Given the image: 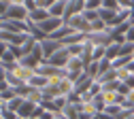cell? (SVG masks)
I'll return each instance as SVG.
<instances>
[{
  "instance_id": "obj_1",
  "label": "cell",
  "mask_w": 134,
  "mask_h": 119,
  "mask_svg": "<svg viewBox=\"0 0 134 119\" xmlns=\"http://www.w3.org/2000/svg\"><path fill=\"white\" fill-rule=\"evenodd\" d=\"M0 19H15V21H28L30 19V11L24 7V4H11L2 15Z\"/></svg>"
},
{
  "instance_id": "obj_2",
  "label": "cell",
  "mask_w": 134,
  "mask_h": 119,
  "mask_svg": "<svg viewBox=\"0 0 134 119\" xmlns=\"http://www.w3.org/2000/svg\"><path fill=\"white\" fill-rule=\"evenodd\" d=\"M64 68H66V72H68V77H70L72 81H77L83 72H85V68H87V66H85V62H83L81 58L70 55V60L66 62V66H64Z\"/></svg>"
},
{
  "instance_id": "obj_3",
  "label": "cell",
  "mask_w": 134,
  "mask_h": 119,
  "mask_svg": "<svg viewBox=\"0 0 134 119\" xmlns=\"http://www.w3.org/2000/svg\"><path fill=\"white\" fill-rule=\"evenodd\" d=\"M0 28H2L4 32H15V34H30V21L0 19Z\"/></svg>"
},
{
  "instance_id": "obj_4",
  "label": "cell",
  "mask_w": 134,
  "mask_h": 119,
  "mask_svg": "<svg viewBox=\"0 0 134 119\" xmlns=\"http://www.w3.org/2000/svg\"><path fill=\"white\" fill-rule=\"evenodd\" d=\"M64 24L68 26L72 32H81V34H90L92 32V24L83 15H75V17H70V19H66Z\"/></svg>"
},
{
  "instance_id": "obj_5",
  "label": "cell",
  "mask_w": 134,
  "mask_h": 119,
  "mask_svg": "<svg viewBox=\"0 0 134 119\" xmlns=\"http://www.w3.org/2000/svg\"><path fill=\"white\" fill-rule=\"evenodd\" d=\"M87 41L96 47H109L113 45V36H111V30H102V32H90L87 34Z\"/></svg>"
},
{
  "instance_id": "obj_6",
  "label": "cell",
  "mask_w": 134,
  "mask_h": 119,
  "mask_svg": "<svg viewBox=\"0 0 134 119\" xmlns=\"http://www.w3.org/2000/svg\"><path fill=\"white\" fill-rule=\"evenodd\" d=\"M85 13V0H68L66 4V15H64V21L70 19L75 15H83Z\"/></svg>"
},
{
  "instance_id": "obj_7",
  "label": "cell",
  "mask_w": 134,
  "mask_h": 119,
  "mask_svg": "<svg viewBox=\"0 0 134 119\" xmlns=\"http://www.w3.org/2000/svg\"><path fill=\"white\" fill-rule=\"evenodd\" d=\"M41 47H43L45 60H49L53 53H58L60 49H64V43H62V41H55V38H45V41L41 43Z\"/></svg>"
},
{
  "instance_id": "obj_8",
  "label": "cell",
  "mask_w": 134,
  "mask_h": 119,
  "mask_svg": "<svg viewBox=\"0 0 134 119\" xmlns=\"http://www.w3.org/2000/svg\"><path fill=\"white\" fill-rule=\"evenodd\" d=\"M30 38V34H15V32H0V41L2 43H9V45H17V47H21L26 41Z\"/></svg>"
},
{
  "instance_id": "obj_9",
  "label": "cell",
  "mask_w": 134,
  "mask_h": 119,
  "mask_svg": "<svg viewBox=\"0 0 134 119\" xmlns=\"http://www.w3.org/2000/svg\"><path fill=\"white\" fill-rule=\"evenodd\" d=\"M36 26H38L45 34L51 36L55 30H60V28L64 26V19H60V17H49V19H45V21H41V24H36Z\"/></svg>"
},
{
  "instance_id": "obj_10",
  "label": "cell",
  "mask_w": 134,
  "mask_h": 119,
  "mask_svg": "<svg viewBox=\"0 0 134 119\" xmlns=\"http://www.w3.org/2000/svg\"><path fill=\"white\" fill-rule=\"evenodd\" d=\"M2 72H4V70H2ZM11 72H13L15 77H19V79H21L26 85H28L32 79H34V77L38 75V72L34 70V68H26V66H21V64H17V68H15V70H11Z\"/></svg>"
},
{
  "instance_id": "obj_11",
  "label": "cell",
  "mask_w": 134,
  "mask_h": 119,
  "mask_svg": "<svg viewBox=\"0 0 134 119\" xmlns=\"http://www.w3.org/2000/svg\"><path fill=\"white\" fill-rule=\"evenodd\" d=\"M68 60H70V53H68V49L64 47V49H60V51H58V53H53V55L49 58L47 62H49V64H53V66H60V68H64Z\"/></svg>"
},
{
  "instance_id": "obj_12",
  "label": "cell",
  "mask_w": 134,
  "mask_h": 119,
  "mask_svg": "<svg viewBox=\"0 0 134 119\" xmlns=\"http://www.w3.org/2000/svg\"><path fill=\"white\" fill-rule=\"evenodd\" d=\"M36 109H38L36 104H32V102H28V100H26L24 104H21V109H19V113H17V115H19L21 119H30V117H34V115H36Z\"/></svg>"
},
{
  "instance_id": "obj_13",
  "label": "cell",
  "mask_w": 134,
  "mask_h": 119,
  "mask_svg": "<svg viewBox=\"0 0 134 119\" xmlns=\"http://www.w3.org/2000/svg\"><path fill=\"white\" fill-rule=\"evenodd\" d=\"M66 4H68V2H64V0H58L55 4H51V9H49V15L64 19V15H66Z\"/></svg>"
},
{
  "instance_id": "obj_14",
  "label": "cell",
  "mask_w": 134,
  "mask_h": 119,
  "mask_svg": "<svg viewBox=\"0 0 134 119\" xmlns=\"http://www.w3.org/2000/svg\"><path fill=\"white\" fill-rule=\"evenodd\" d=\"M49 17H51V15H49V11L47 9H36V11H32L30 13V24H41V21H45V19H49Z\"/></svg>"
},
{
  "instance_id": "obj_15",
  "label": "cell",
  "mask_w": 134,
  "mask_h": 119,
  "mask_svg": "<svg viewBox=\"0 0 134 119\" xmlns=\"http://www.w3.org/2000/svg\"><path fill=\"white\" fill-rule=\"evenodd\" d=\"M26 100L32 102V104H36V106H41L43 102H45V94H43V89H34V87H30V94H28Z\"/></svg>"
},
{
  "instance_id": "obj_16",
  "label": "cell",
  "mask_w": 134,
  "mask_h": 119,
  "mask_svg": "<svg viewBox=\"0 0 134 119\" xmlns=\"http://www.w3.org/2000/svg\"><path fill=\"white\" fill-rule=\"evenodd\" d=\"M26 102V98H21V96H15L13 100H9V102H2L0 106H7L9 111H13V113H19V109H21V104Z\"/></svg>"
},
{
  "instance_id": "obj_17",
  "label": "cell",
  "mask_w": 134,
  "mask_h": 119,
  "mask_svg": "<svg viewBox=\"0 0 134 119\" xmlns=\"http://www.w3.org/2000/svg\"><path fill=\"white\" fill-rule=\"evenodd\" d=\"M15 96H17V94H15V89L13 87H9V83H0V98H2V102H9V100H13Z\"/></svg>"
},
{
  "instance_id": "obj_18",
  "label": "cell",
  "mask_w": 134,
  "mask_h": 119,
  "mask_svg": "<svg viewBox=\"0 0 134 119\" xmlns=\"http://www.w3.org/2000/svg\"><path fill=\"white\" fill-rule=\"evenodd\" d=\"M28 85H30V87H34V89H45L47 85H49V79H47V77H43V75H36V77L32 79Z\"/></svg>"
},
{
  "instance_id": "obj_19",
  "label": "cell",
  "mask_w": 134,
  "mask_h": 119,
  "mask_svg": "<svg viewBox=\"0 0 134 119\" xmlns=\"http://www.w3.org/2000/svg\"><path fill=\"white\" fill-rule=\"evenodd\" d=\"M30 36H32V38H36L38 43H43L45 38H49V34H45L36 24H30Z\"/></svg>"
},
{
  "instance_id": "obj_20",
  "label": "cell",
  "mask_w": 134,
  "mask_h": 119,
  "mask_svg": "<svg viewBox=\"0 0 134 119\" xmlns=\"http://www.w3.org/2000/svg\"><path fill=\"white\" fill-rule=\"evenodd\" d=\"M119 49H121V45H119V43H113V45H109V47H107V60L115 62L117 58H119Z\"/></svg>"
},
{
  "instance_id": "obj_21",
  "label": "cell",
  "mask_w": 134,
  "mask_h": 119,
  "mask_svg": "<svg viewBox=\"0 0 134 119\" xmlns=\"http://www.w3.org/2000/svg\"><path fill=\"white\" fill-rule=\"evenodd\" d=\"M124 111H126V109H124L121 104H109V106H107L102 113H107V115H111V117H117V119H119Z\"/></svg>"
},
{
  "instance_id": "obj_22",
  "label": "cell",
  "mask_w": 134,
  "mask_h": 119,
  "mask_svg": "<svg viewBox=\"0 0 134 119\" xmlns=\"http://www.w3.org/2000/svg\"><path fill=\"white\" fill-rule=\"evenodd\" d=\"M66 49H68V53H70V55H75V58H81L83 49H85V43H81V45H68Z\"/></svg>"
},
{
  "instance_id": "obj_23",
  "label": "cell",
  "mask_w": 134,
  "mask_h": 119,
  "mask_svg": "<svg viewBox=\"0 0 134 119\" xmlns=\"http://www.w3.org/2000/svg\"><path fill=\"white\" fill-rule=\"evenodd\" d=\"M102 9V0H87L85 2V11H100Z\"/></svg>"
},
{
  "instance_id": "obj_24",
  "label": "cell",
  "mask_w": 134,
  "mask_h": 119,
  "mask_svg": "<svg viewBox=\"0 0 134 119\" xmlns=\"http://www.w3.org/2000/svg\"><path fill=\"white\" fill-rule=\"evenodd\" d=\"M102 9H111V11H121L117 0H102Z\"/></svg>"
},
{
  "instance_id": "obj_25",
  "label": "cell",
  "mask_w": 134,
  "mask_h": 119,
  "mask_svg": "<svg viewBox=\"0 0 134 119\" xmlns=\"http://www.w3.org/2000/svg\"><path fill=\"white\" fill-rule=\"evenodd\" d=\"M0 115H2V119H19V115H17V113L9 111L7 106H0Z\"/></svg>"
},
{
  "instance_id": "obj_26",
  "label": "cell",
  "mask_w": 134,
  "mask_h": 119,
  "mask_svg": "<svg viewBox=\"0 0 134 119\" xmlns=\"http://www.w3.org/2000/svg\"><path fill=\"white\" fill-rule=\"evenodd\" d=\"M124 109H126V111H132V109H134V89L126 96V104H124Z\"/></svg>"
},
{
  "instance_id": "obj_27",
  "label": "cell",
  "mask_w": 134,
  "mask_h": 119,
  "mask_svg": "<svg viewBox=\"0 0 134 119\" xmlns=\"http://www.w3.org/2000/svg\"><path fill=\"white\" fill-rule=\"evenodd\" d=\"M45 111H51V113H58V109H55V104H53V100H45L43 104H41Z\"/></svg>"
},
{
  "instance_id": "obj_28",
  "label": "cell",
  "mask_w": 134,
  "mask_h": 119,
  "mask_svg": "<svg viewBox=\"0 0 134 119\" xmlns=\"http://www.w3.org/2000/svg\"><path fill=\"white\" fill-rule=\"evenodd\" d=\"M126 41H130V43H134V26L128 30V34H126Z\"/></svg>"
},
{
  "instance_id": "obj_29",
  "label": "cell",
  "mask_w": 134,
  "mask_h": 119,
  "mask_svg": "<svg viewBox=\"0 0 134 119\" xmlns=\"http://www.w3.org/2000/svg\"><path fill=\"white\" fill-rule=\"evenodd\" d=\"M126 119H134V109L132 111H126Z\"/></svg>"
},
{
  "instance_id": "obj_30",
  "label": "cell",
  "mask_w": 134,
  "mask_h": 119,
  "mask_svg": "<svg viewBox=\"0 0 134 119\" xmlns=\"http://www.w3.org/2000/svg\"><path fill=\"white\" fill-rule=\"evenodd\" d=\"M11 4H26V0H9Z\"/></svg>"
},
{
  "instance_id": "obj_31",
  "label": "cell",
  "mask_w": 134,
  "mask_h": 119,
  "mask_svg": "<svg viewBox=\"0 0 134 119\" xmlns=\"http://www.w3.org/2000/svg\"><path fill=\"white\" fill-rule=\"evenodd\" d=\"M53 119H66V115H64V113H55V117H53Z\"/></svg>"
},
{
  "instance_id": "obj_32",
  "label": "cell",
  "mask_w": 134,
  "mask_h": 119,
  "mask_svg": "<svg viewBox=\"0 0 134 119\" xmlns=\"http://www.w3.org/2000/svg\"><path fill=\"white\" fill-rule=\"evenodd\" d=\"M30 119H41V117H30Z\"/></svg>"
},
{
  "instance_id": "obj_33",
  "label": "cell",
  "mask_w": 134,
  "mask_h": 119,
  "mask_svg": "<svg viewBox=\"0 0 134 119\" xmlns=\"http://www.w3.org/2000/svg\"><path fill=\"white\" fill-rule=\"evenodd\" d=\"M64 2H68V0H64Z\"/></svg>"
}]
</instances>
